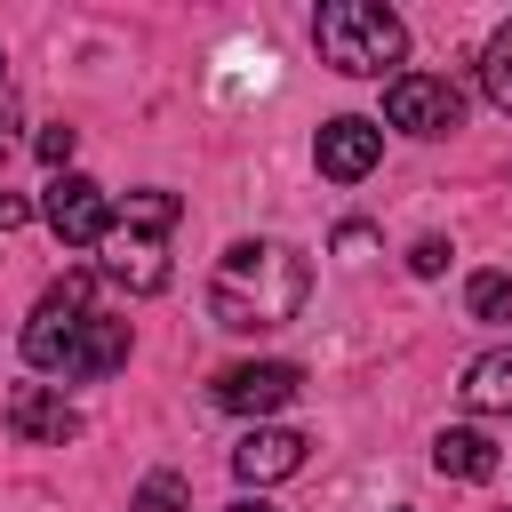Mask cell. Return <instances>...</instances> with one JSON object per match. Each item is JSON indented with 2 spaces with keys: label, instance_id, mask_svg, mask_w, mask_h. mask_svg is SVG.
<instances>
[{
  "label": "cell",
  "instance_id": "1",
  "mask_svg": "<svg viewBox=\"0 0 512 512\" xmlns=\"http://www.w3.org/2000/svg\"><path fill=\"white\" fill-rule=\"evenodd\" d=\"M304 296H312V272H304V256L280 248V240H232V248L216 256V280H208V312H216V328H232V336L288 328V320L304 312Z\"/></svg>",
  "mask_w": 512,
  "mask_h": 512
},
{
  "label": "cell",
  "instance_id": "2",
  "mask_svg": "<svg viewBox=\"0 0 512 512\" xmlns=\"http://www.w3.org/2000/svg\"><path fill=\"white\" fill-rule=\"evenodd\" d=\"M176 216H184V200L176 192H128V208H112V232L96 240L104 256H96V272L112 280V288H128V296H160L168 288V232H176Z\"/></svg>",
  "mask_w": 512,
  "mask_h": 512
},
{
  "label": "cell",
  "instance_id": "3",
  "mask_svg": "<svg viewBox=\"0 0 512 512\" xmlns=\"http://www.w3.org/2000/svg\"><path fill=\"white\" fill-rule=\"evenodd\" d=\"M312 40H320V64H336L352 80H368V72L408 56V24L392 8H376V0H328L312 16Z\"/></svg>",
  "mask_w": 512,
  "mask_h": 512
},
{
  "label": "cell",
  "instance_id": "4",
  "mask_svg": "<svg viewBox=\"0 0 512 512\" xmlns=\"http://www.w3.org/2000/svg\"><path fill=\"white\" fill-rule=\"evenodd\" d=\"M88 320H96V312H88V272L48 280L40 304H32V320H24V360H32V368H64V352H72V336H80Z\"/></svg>",
  "mask_w": 512,
  "mask_h": 512
},
{
  "label": "cell",
  "instance_id": "5",
  "mask_svg": "<svg viewBox=\"0 0 512 512\" xmlns=\"http://www.w3.org/2000/svg\"><path fill=\"white\" fill-rule=\"evenodd\" d=\"M384 120L408 128V136H448V128L464 120V88L440 80V72H392V88H384Z\"/></svg>",
  "mask_w": 512,
  "mask_h": 512
},
{
  "label": "cell",
  "instance_id": "6",
  "mask_svg": "<svg viewBox=\"0 0 512 512\" xmlns=\"http://www.w3.org/2000/svg\"><path fill=\"white\" fill-rule=\"evenodd\" d=\"M208 392H216V408H232V416H272V408H288V400L304 392V368H288V360H240V368H224Z\"/></svg>",
  "mask_w": 512,
  "mask_h": 512
},
{
  "label": "cell",
  "instance_id": "7",
  "mask_svg": "<svg viewBox=\"0 0 512 512\" xmlns=\"http://www.w3.org/2000/svg\"><path fill=\"white\" fill-rule=\"evenodd\" d=\"M40 208H48V224H56L64 248H96V240L112 232V192H104L96 176H56Z\"/></svg>",
  "mask_w": 512,
  "mask_h": 512
},
{
  "label": "cell",
  "instance_id": "8",
  "mask_svg": "<svg viewBox=\"0 0 512 512\" xmlns=\"http://www.w3.org/2000/svg\"><path fill=\"white\" fill-rule=\"evenodd\" d=\"M312 160H320V176H336V184H360V176L384 160V128H376V120H360V112H336V120L320 128Z\"/></svg>",
  "mask_w": 512,
  "mask_h": 512
},
{
  "label": "cell",
  "instance_id": "9",
  "mask_svg": "<svg viewBox=\"0 0 512 512\" xmlns=\"http://www.w3.org/2000/svg\"><path fill=\"white\" fill-rule=\"evenodd\" d=\"M8 432L40 440V448H64V440H80V408L64 392H48V384H16L8 392Z\"/></svg>",
  "mask_w": 512,
  "mask_h": 512
},
{
  "label": "cell",
  "instance_id": "10",
  "mask_svg": "<svg viewBox=\"0 0 512 512\" xmlns=\"http://www.w3.org/2000/svg\"><path fill=\"white\" fill-rule=\"evenodd\" d=\"M304 448H312L304 432H288V424H256V432L232 448V472L264 488V480H288V472H304Z\"/></svg>",
  "mask_w": 512,
  "mask_h": 512
},
{
  "label": "cell",
  "instance_id": "11",
  "mask_svg": "<svg viewBox=\"0 0 512 512\" xmlns=\"http://www.w3.org/2000/svg\"><path fill=\"white\" fill-rule=\"evenodd\" d=\"M128 360V320H88L64 352V376H112Z\"/></svg>",
  "mask_w": 512,
  "mask_h": 512
},
{
  "label": "cell",
  "instance_id": "12",
  "mask_svg": "<svg viewBox=\"0 0 512 512\" xmlns=\"http://www.w3.org/2000/svg\"><path fill=\"white\" fill-rule=\"evenodd\" d=\"M432 464H440L448 480H496V440L472 432V424H448V432L432 440Z\"/></svg>",
  "mask_w": 512,
  "mask_h": 512
},
{
  "label": "cell",
  "instance_id": "13",
  "mask_svg": "<svg viewBox=\"0 0 512 512\" xmlns=\"http://www.w3.org/2000/svg\"><path fill=\"white\" fill-rule=\"evenodd\" d=\"M480 416H512V344H496V352H480L472 368H464V384H456Z\"/></svg>",
  "mask_w": 512,
  "mask_h": 512
},
{
  "label": "cell",
  "instance_id": "14",
  "mask_svg": "<svg viewBox=\"0 0 512 512\" xmlns=\"http://www.w3.org/2000/svg\"><path fill=\"white\" fill-rule=\"evenodd\" d=\"M480 96H488L496 112H512V24L480 48Z\"/></svg>",
  "mask_w": 512,
  "mask_h": 512
},
{
  "label": "cell",
  "instance_id": "15",
  "mask_svg": "<svg viewBox=\"0 0 512 512\" xmlns=\"http://www.w3.org/2000/svg\"><path fill=\"white\" fill-rule=\"evenodd\" d=\"M464 304H472V320H512V280L504 272H472L464 280Z\"/></svg>",
  "mask_w": 512,
  "mask_h": 512
},
{
  "label": "cell",
  "instance_id": "16",
  "mask_svg": "<svg viewBox=\"0 0 512 512\" xmlns=\"http://www.w3.org/2000/svg\"><path fill=\"white\" fill-rule=\"evenodd\" d=\"M184 504H192V488H184L176 472H152V480L128 496V512H184Z\"/></svg>",
  "mask_w": 512,
  "mask_h": 512
},
{
  "label": "cell",
  "instance_id": "17",
  "mask_svg": "<svg viewBox=\"0 0 512 512\" xmlns=\"http://www.w3.org/2000/svg\"><path fill=\"white\" fill-rule=\"evenodd\" d=\"M72 152H80V128H64V120H56V128H40V160H48L56 176H72Z\"/></svg>",
  "mask_w": 512,
  "mask_h": 512
},
{
  "label": "cell",
  "instance_id": "18",
  "mask_svg": "<svg viewBox=\"0 0 512 512\" xmlns=\"http://www.w3.org/2000/svg\"><path fill=\"white\" fill-rule=\"evenodd\" d=\"M440 264H448V248H440V240H416V248H408V272H416V280H432Z\"/></svg>",
  "mask_w": 512,
  "mask_h": 512
},
{
  "label": "cell",
  "instance_id": "19",
  "mask_svg": "<svg viewBox=\"0 0 512 512\" xmlns=\"http://www.w3.org/2000/svg\"><path fill=\"white\" fill-rule=\"evenodd\" d=\"M336 248H344V256H360V248H376V232H368V224H344V232H336Z\"/></svg>",
  "mask_w": 512,
  "mask_h": 512
},
{
  "label": "cell",
  "instance_id": "20",
  "mask_svg": "<svg viewBox=\"0 0 512 512\" xmlns=\"http://www.w3.org/2000/svg\"><path fill=\"white\" fill-rule=\"evenodd\" d=\"M24 216H32V208H24V192H0V232H16Z\"/></svg>",
  "mask_w": 512,
  "mask_h": 512
},
{
  "label": "cell",
  "instance_id": "21",
  "mask_svg": "<svg viewBox=\"0 0 512 512\" xmlns=\"http://www.w3.org/2000/svg\"><path fill=\"white\" fill-rule=\"evenodd\" d=\"M224 512H272V504H264V496H240V504H224Z\"/></svg>",
  "mask_w": 512,
  "mask_h": 512
},
{
  "label": "cell",
  "instance_id": "22",
  "mask_svg": "<svg viewBox=\"0 0 512 512\" xmlns=\"http://www.w3.org/2000/svg\"><path fill=\"white\" fill-rule=\"evenodd\" d=\"M8 128H16V112H8V104H0V152H8Z\"/></svg>",
  "mask_w": 512,
  "mask_h": 512
}]
</instances>
